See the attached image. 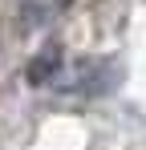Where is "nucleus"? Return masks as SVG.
I'll list each match as a JSON object with an SVG mask.
<instances>
[{
	"label": "nucleus",
	"instance_id": "1",
	"mask_svg": "<svg viewBox=\"0 0 146 150\" xmlns=\"http://www.w3.org/2000/svg\"><path fill=\"white\" fill-rule=\"evenodd\" d=\"M24 81H28V85L61 81V49H57V45H45V49H41L33 61H28V69H24Z\"/></svg>",
	"mask_w": 146,
	"mask_h": 150
}]
</instances>
